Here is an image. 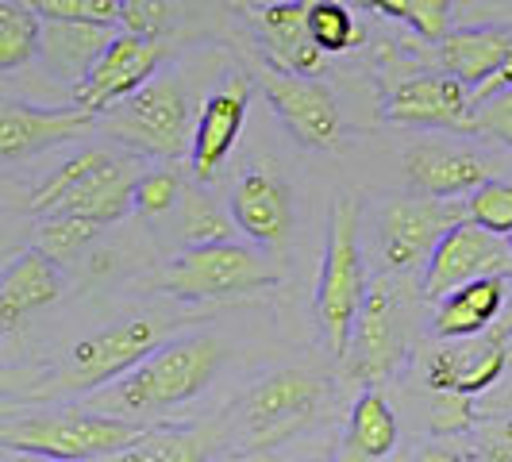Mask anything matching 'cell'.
Instances as JSON below:
<instances>
[{
	"label": "cell",
	"instance_id": "6da1fadb",
	"mask_svg": "<svg viewBox=\"0 0 512 462\" xmlns=\"http://www.w3.org/2000/svg\"><path fill=\"white\" fill-rule=\"evenodd\" d=\"M228 359V347L212 335H178L166 339L154 355L139 362L120 382L104 385L93 397V409L112 416H143V412L178 409L185 401L201 397L220 366Z\"/></svg>",
	"mask_w": 512,
	"mask_h": 462
},
{
	"label": "cell",
	"instance_id": "7a4b0ae2",
	"mask_svg": "<svg viewBox=\"0 0 512 462\" xmlns=\"http://www.w3.org/2000/svg\"><path fill=\"white\" fill-rule=\"evenodd\" d=\"M147 428L112 416L101 409H51V412H20L0 424V447L47 455L58 462H108L131 447Z\"/></svg>",
	"mask_w": 512,
	"mask_h": 462
},
{
	"label": "cell",
	"instance_id": "3957f363",
	"mask_svg": "<svg viewBox=\"0 0 512 462\" xmlns=\"http://www.w3.org/2000/svg\"><path fill=\"white\" fill-rule=\"evenodd\" d=\"M362 205L359 197L343 193L328 212V247H324V266L316 282V320L332 355H347V343L355 332L362 305H366V266H362V243H359Z\"/></svg>",
	"mask_w": 512,
	"mask_h": 462
},
{
	"label": "cell",
	"instance_id": "277c9868",
	"mask_svg": "<svg viewBox=\"0 0 512 462\" xmlns=\"http://www.w3.org/2000/svg\"><path fill=\"white\" fill-rule=\"evenodd\" d=\"M135 158H120L112 151H81L62 170H54L31 197L35 216H54V212H74L89 216L101 228L116 224L135 208Z\"/></svg>",
	"mask_w": 512,
	"mask_h": 462
},
{
	"label": "cell",
	"instance_id": "5b68a950",
	"mask_svg": "<svg viewBox=\"0 0 512 462\" xmlns=\"http://www.w3.org/2000/svg\"><path fill=\"white\" fill-rule=\"evenodd\" d=\"M97 128L112 143L128 147L131 154L174 162V158L193 151V128L197 124H193L189 93L181 89L178 77L158 74L135 97L116 104L112 112H104Z\"/></svg>",
	"mask_w": 512,
	"mask_h": 462
},
{
	"label": "cell",
	"instance_id": "8992f818",
	"mask_svg": "<svg viewBox=\"0 0 512 462\" xmlns=\"http://www.w3.org/2000/svg\"><path fill=\"white\" fill-rule=\"evenodd\" d=\"M282 282V274L247 243H205L185 247L166 262L158 285L178 301H243Z\"/></svg>",
	"mask_w": 512,
	"mask_h": 462
},
{
	"label": "cell",
	"instance_id": "52a82bcc",
	"mask_svg": "<svg viewBox=\"0 0 512 462\" xmlns=\"http://www.w3.org/2000/svg\"><path fill=\"white\" fill-rule=\"evenodd\" d=\"M409 335L412 301L405 293V282H397V274L370 282L366 305L355 320V332H351L347 355H343V374L355 385L374 389L409 355Z\"/></svg>",
	"mask_w": 512,
	"mask_h": 462
},
{
	"label": "cell",
	"instance_id": "ba28073f",
	"mask_svg": "<svg viewBox=\"0 0 512 462\" xmlns=\"http://www.w3.org/2000/svg\"><path fill=\"white\" fill-rule=\"evenodd\" d=\"M324 397L320 378H312L308 370H274L266 378H258L247 397L239 401V439L251 443V451H266L274 443L289 439L297 428H305L312 412Z\"/></svg>",
	"mask_w": 512,
	"mask_h": 462
},
{
	"label": "cell",
	"instance_id": "9c48e42d",
	"mask_svg": "<svg viewBox=\"0 0 512 462\" xmlns=\"http://www.w3.org/2000/svg\"><path fill=\"white\" fill-rule=\"evenodd\" d=\"M258 89L274 116L282 120L289 139L305 151H335L343 139V112L332 85L312 74H289L278 66H266L258 74Z\"/></svg>",
	"mask_w": 512,
	"mask_h": 462
},
{
	"label": "cell",
	"instance_id": "30bf717a",
	"mask_svg": "<svg viewBox=\"0 0 512 462\" xmlns=\"http://www.w3.org/2000/svg\"><path fill=\"white\" fill-rule=\"evenodd\" d=\"M166 335H170V324L154 320V316H135V320L112 324L97 335H85L70 347L66 382H70V389L101 393L104 385L120 382L147 355H154L166 343Z\"/></svg>",
	"mask_w": 512,
	"mask_h": 462
},
{
	"label": "cell",
	"instance_id": "8fae6325",
	"mask_svg": "<svg viewBox=\"0 0 512 462\" xmlns=\"http://www.w3.org/2000/svg\"><path fill=\"white\" fill-rule=\"evenodd\" d=\"M470 220L466 205L459 201H439V197H401L382 208L378 220V243L389 274H409L416 266H428V258L436 255L443 235Z\"/></svg>",
	"mask_w": 512,
	"mask_h": 462
},
{
	"label": "cell",
	"instance_id": "7c38bea8",
	"mask_svg": "<svg viewBox=\"0 0 512 462\" xmlns=\"http://www.w3.org/2000/svg\"><path fill=\"white\" fill-rule=\"evenodd\" d=\"M162 62H166V47L158 39L131 35L120 27L116 39L93 62V70L81 77V85L74 89V104L93 116H104L162 74Z\"/></svg>",
	"mask_w": 512,
	"mask_h": 462
},
{
	"label": "cell",
	"instance_id": "4fadbf2b",
	"mask_svg": "<svg viewBox=\"0 0 512 462\" xmlns=\"http://www.w3.org/2000/svg\"><path fill=\"white\" fill-rule=\"evenodd\" d=\"M493 274H509L512 278L509 239L478 228L474 220H462L443 235L436 255L424 266V297L443 301L447 293L478 282V278H493Z\"/></svg>",
	"mask_w": 512,
	"mask_h": 462
},
{
	"label": "cell",
	"instance_id": "5bb4252c",
	"mask_svg": "<svg viewBox=\"0 0 512 462\" xmlns=\"http://www.w3.org/2000/svg\"><path fill=\"white\" fill-rule=\"evenodd\" d=\"M382 116L401 128H436L478 135L474 89L451 74H424L401 81L382 104Z\"/></svg>",
	"mask_w": 512,
	"mask_h": 462
},
{
	"label": "cell",
	"instance_id": "9a60e30c",
	"mask_svg": "<svg viewBox=\"0 0 512 462\" xmlns=\"http://www.w3.org/2000/svg\"><path fill=\"white\" fill-rule=\"evenodd\" d=\"M505 366H509V332L443 339L428 359V385H432V393L478 397L489 385L501 382Z\"/></svg>",
	"mask_w": 512,
	"mask_h": 462
},
{
	"label": "cell",
	"instance_id": "2e32d148",
	"mask_svg": "<svg viewBox=\"0 0 512 462\" xmlns=\"http://www.w3.org/2000/svg\"><path fill=\"white\" fill-rule=\"evenodd\" d=\"M101 116L85 108H31L20 101L0 104V162H24L93 131Z\"/></svg>",
	"mask_w": 512,
	"mask_h": 462
},
{
	"label": "cell",
	"instance_id": "e0dca14e",
	"mask_svg": "<svg viewBox=\"0 0 512 462\" xmlns=\"http://www.w3.org/2000/svg\"><path fill=\"white\" fill-rule=\"evenodd\" d=\"M247 108H251V81L247 77H231L224 81L197 112V128H193V151H189V170L193 178L208 185L220 178L231 147L239 139V131L247 124Z\"/></svg>",
	"mask_w": 512,
	"mask_h": 462
},
{
	"label": "cell",
	"instance_id": "ac0fdd59",
	"mask_svg": "<svg viewBox=\"0 0 512 462\" xmlns=\"http://www.w3.org/2000/svg\"><path fill=\"white\" fill-rule=\"evenodd\" d=\"M228 216L235 220V231H243L251 243L262 247H282L293 231V197L274 170L255 166L247 170L239 185L231 189Z\"/></svg>",
	"mask_w": 512,
	"mask_h": 462
},
{
	"label": "cell",
	"instance_id": "d6986e66",
	"mask_svg": "<svg viewBox=\"0 0 512 462\" xmlns=\"http://www.w3.org/2000/svg\"><path fill=\"white\" fill-rule=\"evenodd\" d=\"M312 0H270L255 8V24L262 35V47L270 54V66L289 70V74H316L324 51L312 39L308 27Z\"/></svg>",
	"mask_w": 512,
	"mask_h": 462
},
{
	"label": "cell",
	"instance_id": "ffe728a7",
	"mask_svg": "<svg viewBox=\"0 0 512 462\" xmlns=\"http://www.w3.org/2000/svg\"><path fill=\"white\" fill-rule=\"evenodd\" d=\"M405 174L424 197H439V201L470 197L474 189H482L489 181L486 162L478 154L462 151V147H447V143L409 147L405 151Z\"/></svg>",
	"mask_w": 512,
	"mask_h": 462
},
{
	"label": "cell",
	"instance_id": "44dd1931",
	"mask_svg": "<svg viewBox=\"0 0 512 462\" xmlns=\"http://www.w3.org/2000/svg\"><path fill=\"white\" fill-rule=\"evenodd\" d=\"M62 289H66V278L58 274L47 251L16 255L4 266V278H0V328L16 332L27 316L54 305L62 297Z\"/></svg>",
	"mask_w": 512,
	"mask_h": 462
},
{
	"label": "cell",
	"instance_id": "7402d4cb",
	"mask_svg": "<svg viewBox=\"0 0 512 462\" xmlns=\"http://www.w3.org/2000/svg\"><path fill=\"white\" fill-rule=\"evenodd\" d=\"M512 278L509 274H493L478 282L462 285L455 293H447L436 301V335L439 339H470V335L489 332V324L501 316V308L509 301Z\"/></svg>",
	"mask_w": 512,
	"mask_h": 462
},
{
	"label": "cell",
	"instance_id": "603a6c76",
	"mask_svg": "<svg viewBox=\"0 0 512 462\" xmlns=\"http://www.w3.org/2000/svg\"><path fill=\"white\" fill-rule=\"evenodd\" d=\"M509 47L512 31H505V27H462L439 43V70L459 77L470 89H478L505 66Z\"/></svg>",
	"mask_w": 512,
	"mask_h": 462
},
{
	"label": "cell",
	"instance_id": "cb8c5ba5",
	"mask_svg": "<svg viewBox=\"0 0 512 462\" xmlns=\"http://www.w3.org/2000/svg\"><path fill=\"white\" fill-rule=\"evenodd\" d=\"M120 27L101 24H74V20H43V51L39 58L47 70L66 77L70 85H81V77L93 70V62L104 54V47L116 39Z\"/></svg>",
	"mask_w": 512,
	"mask_h": 462
},
{
	"label": "cell",
	"instance_id": "d4e9b609",
	"mask_svg": "<svg viewBox=\"0 0 512 462\" xmlns=\"http://www.w3.org/2000/svg\"><path fill=\"white\" fill-rule=\"evenodd\" d=\"M397 447V412L389 409L378 389H362L351 424H347V459L343 462H382Z\"/></svg>",
	"mask_w": 512,
	"mask_h": 462
},
{
	"label": "cell",
	"instance_id": "484cf974",
	"mask_svg": "<svg viewBox=\"0 0 512 462\" xmlns=\"http://www.w3.org/2000/svg\"><path fill=\"white\" fill-rule=\"evenodd\" d=\"M43 51V16L24 0H0V74L27 66Z\"/></svg>",
	"mask_w": 512,
	"mask_h": 462
},
{
	"label": "cell",
	"instance_id": "4316f807",
	"mask_svg": "<svg viewBox=\"0 0 512 462\" xmlns=\"http://www.w3.org/2000/svg\"><path fill=\"white\" fill-rule=\"evenodd\" d=\"M212 447L193 428H147L131 447L108 462H208Z\"/></svg>",
	"mask_w": 512,
	"mask_h": 462
},
{
	"label": "cell",
	"instance_id": "83f0119b",
	"mask_svg": "<svg viewBox=\"0 0 512 462\" xmlns=\"http://www.w3.org/2000/svg\"><path fill=\"white\" fill-rule=\"evenodd\" d=\"M308 27H312V39L324 54H347L362 43L359 20H355L351 4H343V0H312Z\"/></svg>",
	"mask_w": 512,
	"mask_h": 462
},
{
	"label": "cell",
	"instance_id": "f1b7e54d",
	"mask_svg": "<svg viewBox=\"0 0 512 462\" xmlns=\"http://www.w3.org/2000/svg\"><path fill=\"white\" fill-rule=\"evenodd\" d=\"M97 235H101L97 220L74 216V212H54V216H43V224H39V251H47L54 262H62V258L81 255Z\"/></svg>",
	"mask_w": 512,
	"mask_h": 462
},
{
	"label": "cell",
	"instance_id": "f546056e",
	"mask_svg": "<svg viewBox=\"0 0 512 462\" xmlns=\"http://www.w3.org/2000/svg\"><path fill=\"white\" fill-rule=\"evenodd\" d=\"M235 220L216 212V205L208 201L201 189H185L181 197V235H185V247H205V243H224L231 239Z\"/></svg>",
	"mask_w": 512,
	"mask_h": 462
},
{
	"label": "cell",
	"instance_id": "4dcf8cb0",
	"mask_svg": "<svg viewBox=\"0 0 512 462\" xmlns=\"http://www.w3.org/2000/svg\"><path fill=\"white\" fill-rule=\"evenodd\" d=\"M466 216L478 228L493 231V235H512V181L489 178L482 189H474L466 197Z\"/></svg>",
	"mask_w": 512,
	"mask_h": 462
},
{
	"label": "cell",
	"instance_id": "1f68e13d",
	"mask_svg": "<svg viewBox=\"0 0 512 462\" xmlns=\"http://www.w3.org/2000/svg\"><path fill=\"white\" fill-rule=\"evenodd\" d=\"M43 20H74V24L124 27V4L120 0H24Z\"/></svg>",
	"mask_w": 512,
	"mask_h": 462
},
{
	"label": "cell",
	"instance_id": "d6a6232c",
	"mask_svg": "<svg viewBox=\"0 0 512 462\" xmlns=\"http://www.w3.org/2000/svg\"><path fill=\"white\" fill-rule=\"evenodd\" d=\"M181 193H185V178L178 170H151V174H139L135 181V212L143 216H166L174 205H181Z\"/></svg>",
	"mask_w": 512,
	"mask_h": 462
},
{
	"label": "cell",
	"instance_id": "836d02e7",
	"mask_svg": "<svg viewBox=\"0 0 512 462\" xmlns=\"http://www.w3.org/2000/svg\"><path fill=\"white\" fill-rule=\"evenodd\" d=\"M409 27L424 43H443L451 35V0H412Z\"/></svg>",
	"mask_w": 512,
	"mask_h": 462
},
{
	"label": "cell",
	"instance_id": "e575fe53",
	"mask_svg": "<svg viewBox=\"0 0 512 462\" xmlns=\"http://www.w3.org/2000/svg\"><path fill=\"white\" fill-rule=\"evenodd\" d=\"M124 4V31L158 39L170 24V0H120Z\"/></svg>",
	"mask_w": 512,
	"mask_h": 462
},
{
	"label": "cell",
	"instance_id": "d590c367",
	"mask_svg": "<svg viewBox=\"0 0 512 462\" xmlns=\"http://www.w3.org/2000/svg\"><path fill=\"white\" fill-rule=\"evenodd\" d=\"M466 424H470V397H459V393H439L432 428H436V432H462Z\"/></svg>",
	"mask_w": 512,
	"mask_h": 462
},
{
	"label": "cell",
	"instance_id": "8d00e7d4",
	"mask_svg": "<svg viewBox=\"0 0 512 462\" xmlns=\"http://www.w3.org/2000/svg\"><path fill=\"white\" fill-rule=\"evenodd\" d=\"M482 459L486 462H512V420H501L486 432L482 443Z\"/></svg>",
	"mask_w": 512,
	"mask_h": 462
},
{
	"label": "cell",
	"instance_id": "74e56055",
	"mask_svg": "<svg viewBox=\"0 0 512 462\" xmlns=\"http://www.w3.org/2000/svg\"><path fill=\"white\" fill-rule=\"evenodd\" d=\"M501 93H512V47H509L505 66L489 77L486 85H478V89H474V104H486L489 97H501Z\"/></svg>",
	"mask_w": 512,
	"mask_h": 462
},
{
	"label": "cell",
	"instance_id": "f35d334b",
	"mask_svg": "<svg viewBox=\"0 0 512 462\" xmlns=\"http://www.w3.org/2000/svg\"><path fill=\"white\" fill-rule=\"evenodd\" d=\"M420 462H466L459 455V451H455V447H424V451H420Z\"/></svg>",
	"mask_w": 512,
	"mask_h": 462
},
{
	"label": "cell",
	"instance_id": "ab89813d",
	"mask_svg": "<svg viewBox=\"0 0 512 462\" xmlns=\"http://www.w3.org/2000/svg\"><path fill=\"white\" fill-rule=\"evenodd\" d=\"M4 462H58V459H47V455H24V451H8V459Z\"/></svg>",
	"mask_w": 512,
	"mask_h": 462
},
{
	"label": "cell",
	"instance_id": "60d3db41",
	"mask_svg": "<svg viewBox=\"0 0 512 462\" xmlns=\"http://www.w3.org/2000/svg\"><path fill=\"white\" fill-rule=\"evenodd\" d=\"M351 8H362V12H370V0H347Z\"/></svg>",
	"mask_w": 512,
	"mask_h": 462
},
{
	"label": "cell",
	"instance_id": "b9f144b4",
	"mask_svg": "<svg viewBox=\"0 0 512 462\" xmlns=\"http://www.w3.org/2000/svg\"><path fill=\"white\" fill-rule=\"evenodd\" d=\"M235 462H243V459H235ZM247 462H255V459H247Z\"/></svg>",
	"mask_w": 512,
	"mask_h": 462
},
{
	"label": "cell",
	"instance_id": "7bdbcfd3",
	"mask_svg": "<svg viewBox=\"0 0 512 462\" xmlns=\"http://www.w3.org/2000/svg\"><path fill=\"white\" fill-rule=\"evenodd\" d=\"M509 247H512V235H509Z\"/></svg>",
	"mask_w": 512,
	"mask_h": 462
}]
</instances>
